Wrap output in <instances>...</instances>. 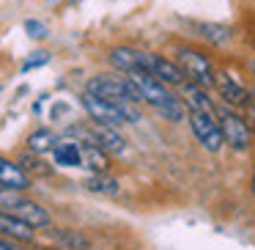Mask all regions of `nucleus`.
<instances>
[{"instance_id":"24","label":"nucleus","mask_w":255,"mask_h":250,"mask_svg":"<svg viewBox=\"0 0 255 250\" xmlns=\"http://www.w3.org/2000/svg\"><path fill=\"white\" fill-rule=\"evenodd\" d=\"M242 110H244V121H247V127L255 129V94L247 96V102H244Z\"/></svg>"},{"instance_id":"5","label":"nucleus","mask_w":255,"mask_h":250,"mask_svg":"<svg viewBox=\"0 0 255 250\" xmlns=\"http://www.w3.org/2000/svg\"><path fill=\"white\" fill-rule=\"evenodd\" d=\"M178 66L184 69V74L189 77V83H198V85H203V88L214 85L217 72H214V66H211V58L203 55V52L181 47V50H178Z\"/></svg>"},{"instance_id":"10","label":"nucleus","mask_w":255,"mask_h":250,"mask_svg":"<svg viewBox=\"0 0 255 250\" xmlns=\"http://www.w3.org/2000/svg\"><path fill=\"white\" fill-rule=\"evenodd\" d=\"M110 63L118 69L121 74L129 72H145L148 69V52L134 50V47H116L110 52Z\"/></svg>"},{"instance_id":"15","label":"nucleus","mask_w":255,"mask_h":250,"mask_svg":"<svg viewBox=\"0 0 255 250\" xmlns=\"http://www.w3.org/2000/svg\"><path fill=\"white\" fill-rule=\"evenodd\" d=\"M52 157H55V165L61 168H80L83 165V143L66 138V140H58L55 149H52Z\"/></svg>"},{"instance_id":"4","label":"nucleus","mask_w":255,"mask_h":250,"mask_svg":"<svg viewBox=\"0 0 255 250\" xmlns=\"http://www.w3.org/2000/svg\"><path fill=\"white\" fill-rule=\"evenodd\" d=\"M189 129H192V135L198 138V143L203 146L206 151H211V154H217V151L225 146L217 113H189Z\"/></svg>"},{"instance_id":"6","label":"nucleus","mask_w":255,"mask_h":250,"mask_svg":"<svg viewBox=\"0 0 255 250\" xmlns=\"http://www.w3.org/2000/svg\"><path fill=\"white\" fill-rule=\"evenodd\" d=\"M80 105L88 113L91 121H96V124H107V127H121V124H127V116H124V110L116 102H107L102 96L91 94V91H85L80 96Z\"/></svg>"},{"instance_id":"25","label":"nucleus","mask_w":255,"mask_h":250,"mask_svg":"<svg viewBox=\"0 0 255 250\" xmlns=\"http://www.w3.org/2000/svg\"><path fill=\"white\" fill-rule=\"evenodd\" d=\"M0 250H28V248H22V242H17V239L0 234Z\"/></svg>"},{"instance_id":"26","label":"nucleus","mask_w":255,"mask_h":250,"mask_svg":"<svg viewBox=\"0 0 255 250\" xmlns=\"http://www.w3.org/2000/svg\"><path fill=\"white\" fill-rule=\"evenodd\" d=\"M253 195H255V176H253Z\"/></svg>"},{"instance_id":"1","label":"nucleus","mask_w":255,"mask_h":250,"mask_svg":"<svg viewBox=\"0 0 255 250\" xmlns=\"http://www.w3.org/2000/svg\"><path fill=\"white\" fill-rule=\"evenodd\" d=\"M85 91H91V94L102 96V99L107 102H116L118 107L124 110V116H127V124H137L140 121V94L137 88L132 85V80L127 77V74H96V77L88 80V85H85Z\"/></svg>"},{"instance_id":"2","label":"nucleus","mask_w":255,"mask_h":250,"mask_svg":"<svg viewBox=\"0 0 255 250\" xmlns=\"http://www.w3.org/2000/svg\"><path fill=\"white\" fill-rule=\"evenodd\" d=\"M127 77L132 80V85L137 88L140 99L148 107H154L162 118H167V121H184V110H187V107H184V102L178 99L176 94H170V88H167L162 80H156L154 74H148V72H129Z\"/></svg>"},{"instance_id":"3","label":"nucleus","mask_w":255,"mask_h":250,"mask_svg":"<svg viewBox=\"0 0 255 250\" xmlns=\"http://www.w3.org/2000/svg\"><path fill=\"white\" fill-rule=\"evenodd\" d=\"M69 135L80 138L83 143H94L99 149H105L107 154H124L127 151V140L118 135V127H107V124H80V127H72Z\"/></svg>"},{"instance_id":"23","label":"nucleus","mask_w":255,"mask_h":250,"mask_svg":"<svg viewBox=\"0 0 255 250\" xmlns=\"http://www.w3.org/2000/svg\"><path fill=\"white\" fill-rule=\"evenodd\" d=\"M25 30H28V36H33V39H44L47 36V25L39 22V19H28V22H25Z\"/></svg>"},{"instance_id":"17","label":"nucleus","mask_w":255,"mask_h":250,"mask_svg":"<svg viewBox=\"0 0 255 250\" xmlns=\"http://www.w3.org/2000/svg\"><path fill=\"white\" fill-rule=\"evenodd\" d=\"M85 190L94 195H107V198H116L118 193H121V184H118V179L107 176V173H94V176L85 179Z\"/></svg>"},{"instance_id":"19","label":"nucleus","mask_w":255,"mask_h":250,"mask_svg":"<svg viewBox=\"0 0 255 250\" xmlns=\"http://www.w3.org/2000/svg\"><path fill=\"white\" fill-rule=\"evenodd\" d=\"M58 143L55 132L52 129H36L33 135L28 138V149L33 151V154H44V151H52Z\"/></svg>"},{"instance_id":"16","label":"nucleus","mask_w":255,"mask_h":250,"mask_svg":"<svg viewBox=\"0 0 255 250\" xmlns=\"http://www.w3.org/2000/svg\"><path fill=\"white\" fill-rule=\"evenodd\" d=\"M83 165L94 173H107L110 171V154L94 143H83Z\"/></svg>"},{"instance_id":"14","label":"nucleus","mask_w":255,"mask_h":250,"mask_svg":"<svg viewBox=\"0 0 255 250\" xmlns=\"http://www.w3.org/2000/svg\"><path fill=\"white\" fill-rule=\"evenodd\" d=\"M0 234L17 239V242H30L33 234H36V228L28 226V223H22L19 217H14L11 212H6L3 206H0Z\"/></svg>"},{"instance_id":"9","label":"nucleus","mask_w":255,"mask_h":250,"mask_svg":"<svg viewBox=\"0 0 255 250\" xmlns=\"http://www.w3.org/2000/svg\"><path fill=\"white\" fill-rule=\"evenodd\" d=\"M145 72L154 74L156 80H162L165 85H176V88H181L187 83V74L178 66V61H167V58L154 55V52H148V69Z\"/></svg>"},{"instance_id":"8","label":"nucleus","mask_w":255,"mask_h":250,"mask_svg":"<svg viewBox=\"0 0 255 250\" xmlns=\"http://www.w3.org/2000/svg\"><path fill=\"white\" fill-rule=\"evenodd\" d=\"M6 212H11L14 217H19L22 223H28V226H33V228H47L50 226V212H47L41 204H36V201L22 198V195H17V198L6 206Z\"/></svg>"},{"instance_id":"12","label":"nucleus","mask_w":255,"mask_h":250,"mask_svg":"<svg viewBox=\"0 0 255 250\" xmlns=\"http://www.w3.org/2000/svg\"><path fill=\"white\" fill-rule=\"evenodd\" d=\"M0 187H8V190H28L30 187V173L25 171L19 162H11L6 157H0Z\"/></svg>"},{"instance_id":"11","label":"nucleus","mask_w":255,"mask_h":250,"mask_svg":"<svg viewBox=\"0 0 255 250\" xmlns=\"http://www.w3.org/2000/svg\"><path fill=\"white\" fill-rule=\"evenodd\" d=\"M214 88L220 91L222 102H225V105H233V107H244V102H247V96H250V91L244 88L231 72H217Z\"/></svg>"},{"instance_id":"22","label":"nucleus","mask_w":255,"mask_h":250,"mask_svg":"<svg viewBox=\"0 0 255 250\" xmlns=\"http://www.w3.org/2000/svg\"><path fill=\"white\" fill-rule=\"evenodd\" d=\"M47 61H50V52H44V50L30 52V58L22 63V72H30V69H36V66H44Z\"/></svg>"},{"instance_id":"18","label":"nucleus","mask_w":255,"mask_h":250,"mask_svg":"<svg viewBox=\"0 0 255 250\" xmlns=\"http://www.w3.org/2000/svg\"><path fill=\"white\" fill-rule=\"evenodd\" d=\"M52 239H55L61 248L66 250H88V239L83 237L80 231H69V228H58V231L50 234Z\"/></svg>"},{"instance_id":"20","label":"nucleus","mask_w":255,"mask_h":250,"mask_svg":"<svg viewBox=\"0 0 255 250\" xmlns=\"http://www.w3.org/2000/svg\"><path fill=\"white\" fill-rule=\"evenodd\" d=\"M200 36L209 41H214V44H225L228 39H231V30L225 28V25H211V22H200L198 25Z\"/></svg>"},{"instance_id":"7","label":"nucleus","mask_w":255,"mask_h":250,"mask_svg":"<svg viewBox=\"0 0 255 250\" xmlns=\"http://www.w3.org/2000/svg\"><path fill=\"white\" fill-rule=\"evenodd\" d=\"M217 118H220L222 140H225L231 149H236V151H247L250 149V135H253V129L247 127V121H244L242 116H236L231 107L217 110Z\"/></svg>"},{"instance_id":"21","label":"nucleus","mask_w":255,"mask_h":250,"mask_svg":"<svg viewBox=\"0 0 255 250\" xmlns=\"http://www.w3.org/2000/svg\"><path fill=\"white\" fill-rule=\"evenodd\" d=\"M19 165H22L28 173H39V176H47V173H50V168H44V162H41L33 151H30V154H25L22 160H19Z\"/></svg>"},{"instance_id":"13","label":"nucleus","mask_w":255,"mask_h":250,"mask_svg":"<svg viewBox=\"0 0 255 250\" xmlns=\"http://www.w3.org/2000/svg\"><path fill=\"white\" fill-rule=\"evenodd\" d=\"M181 102L189 113H217V107L211 105L206 88L198 83H184L181 85Z\"/></svg>"}]
</instances>
